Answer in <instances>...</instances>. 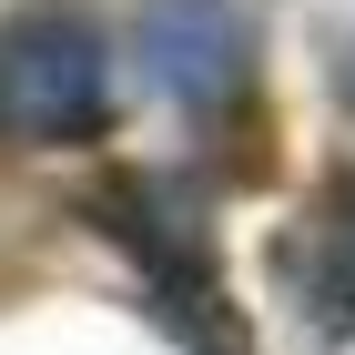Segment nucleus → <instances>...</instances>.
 Listing matches in <instances>:
<instances>
[{"mask_svg":"<svg viewBox=\"0 0 355 355\" xmlns=\"http://www.w3.org/2000/svg\"><path fill=\"white\" fill-rule=\"evenodd\" d=\"M112 132V41L71 0L0 21V142H102Z\"/></svg>","mask_w":355,"mask_h":355,"instance_id":"obj_1","label":"nucleus"},{"mask_svg":"<svg viewBox=\"0 0 355 355\" xmlns=\"http://www.w3.org/2000/svg\"><path fill=\"white\" fill-rule=\"evenodd\" d=\"M132 61L142 82L183 112H234L254 92V21L234 0H142L132 10Z\"/></svg>","mask_w":355,"mask_h":355,"instance_id":"obj_2","label":"nucleus"},{"mask_svg":"<svg viewBox=\"0 0 355 355\" xmlns=\"http://www.w3.org/2000/svg\"><path fill=\"white\" fill-rule=\"evenodd\" d=\"M274 264H284L295 304H304L325 335H355V183H335V193H325V214L304 223Z\"/></svg>","mask_w":355,"mask_h":355,"instance_id":"obj_3","label":"nucleus"},{"mask_svg":"<svg viewBox=\"0 0 355 355\" xmlns=\"http://www.w3.org/2000/svg\"><path fill=\"white\" fill-rule=\"evenodd\" d=\"M335 92H345V112H355V41L335 51Z\"/></svg>","mask_w":355,"mask_h":355,"instance_id":"obj_4","label":"nucleus"}]
</instances>
